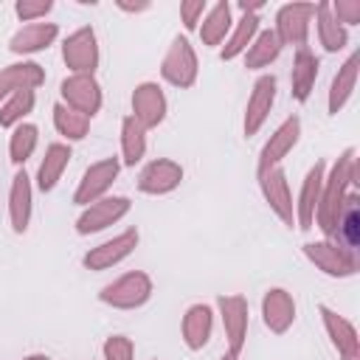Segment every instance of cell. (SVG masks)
<instances>
[{
  "instance_id": "37",
  "label": "cell",
  "mask_w": 360,
  "mask_h": 360,
  "mask_svg": "<svg viewBox=\"0 0 360 360\" xmlns=\"http://www.w3.org/2000/svg\"><path fill=\"white\" fill-rule=\"evenodd\" d=\"M51 8H53L51 0H17V3H14V14H17L22 22H37V20H42Z\"/></svg>"
},
{
  "instance_id": "6",
  "label": "cell",
  "mask_w": 360,
  "mask_h": 360,
  "mask_svg": "<svg viewBox=\"0 0 360 360\" xmlns=\"http://www.w3.org/2000/svg\"><path fill=\"white\" fill-rule=\"evenodd\" d=\"M59 93H62V104L93 118L98 110H101V84L96 82V76H87V73H70L68 79H62L59 84Z\"/></svg>"
},
{
  "instance_id": "2",
  "label": "cell",
  "mask_w": 360,
  "mask_h": 360,
  "mask_svg": "<svg viewBox=\"0 0 360 360\" xmlns=\"http://www.w3.org/2000/svg\"><path fill=\"white\" fill-rule=\"evenodd\" d=\"M149 298H152V278L143 270L124 273L121 278L101 287L98 292V301L112 309H135V307H143Z\"/></svg>"
},
{
  "instance_id": "28",
  "label": "cell",
  "mask_w": 360,
  "mask_h": 360,
  "mask_svg": "<svg viewBox=\"0 0 360 360\" xmlns=\"http://www.w3.org/2000/svg\"><path fill=\"white\" fill-rule=\"evenodd\" d=\"M231 25H233V20H231V3L228 0H219L217 6H211L205 11V17L197 25L202 45H219L231 34Z\"/></svg>"
},
{
  "instance_id": "10",
  "label": "cell",
  "mask_w": 360,
  "mask_h": 360,
  "mask_svg": "<svg viewBox=\"0 0 360 360\" xmlns=\"http://www.w3.org/2000/svg\"><path fill=\"white\" fill-rule=\"evenodd\" d=\"M118 172H121V160H118V158H104V160L87 166V172H84L82 180H79V188H76V194H73V202L87 208L90 202L107 197V191H110V186L115 183Z\"/></svg>"
},
{
  "instance_id": "26",
  "label": "cell",
  "mask_w": 360,
  "mask_h": 360,
  "mask_svg": "<svg viewBox=\"0 0 360 360\" xmlns=\"http://www.w3.org/2000/svg\"><path fill=\"white\" fill-rule=\"evenodd\" d=\"M70 146L68 143H51L45 149V158L39 160V169H37V188L45 194V191H53L62 172L68 169L70 163Z\"/></svg>"
},
{
  "instance_id": "22",
  "label": "cell",
  "mask_w": 360,
  "mask_h": 360,
  "mask_svg": "<svg viewBox=\"0 0 360 360\" xmlns=\"http://www.w3.org/2000/svg\"><path fill=\"white\" fill-rule=\"evenodd\" d=\"M56 37H59V25L56 22H28L8 39V51L17 53V56L37 53V51H45L48 45H53Z\"/></svg>"
},
{
  "instance_id": "27",
  "label": "cell",
  "mask_w": 360,
  "mask_h": 360,
  "mask_svg": "<svg viewBox=\"0 0 360 360\" xmlns=\"http://www.w3.org/2000/svg\"><path fill=\"white\" fill-rule=\"evenodd\" d=\"M357 62H360V56L352 53V56L338 68V73H335V79H332V84H329V98H326L329 115H338V112L343 110V104L352 98L354 84H357Z\"/></svg>"
},
{
  "instance_id": "41",
  "label": "cell",
  "mask_w": 360,
  "mask_h": 360,
  "mask_svg": "<svg viewBox=\"0 0 360 360\" xmlns=\"http://www.w3.org/2000/svg\"><path fill=\"white\" fill-rule=\"evenodd\" d=\"M22 360H51L48 354H28V357H22Z\"/></svg>"
},
{
  "instance_id": "5",
  "label": "cell",
  "mask_w": 360,
  "mask_h": 360,
  "mask_svg": "<svg viewBox=\"0 0 360 360\" xmlns=\"http://www.w3.org/2000/svg\"><path fill=\"white\" fill-rule=\"evenodd\" d=\"M256 177H259V188L264 194V202L270 205V211L292 228L295 222V205H292V194H290V186H287V174L281 166H270V169H256Z\"/></svg>"
},
{
  "instance_id": "36",
  "label": "cell",
  "mask_w": 360,
  "mask_h": 360,
  "mask_svg": "<svg viewBox=\"0 0 360 360\" xmlns=\"http://www.w3.org/2000/svg\"><path fill=\"white\" fill-rule=\"evenodd\" d=\"M104 360H132L135 357V346L127 335H110L101 346Z\"/></svg>"
},
{
  "instance_id": "30",
  "label": "cell",
  "mask_w": 360,
  "mask_h": 360,
  "mask_svg": "<svg viewBox=\"0 0 360 360\" xmlns=\"http://www.w3.org/2000/svg\"><path fill=\"white\" fill-rule=\"evenodd\" d=\"M312 17L318 20V39H321L323 51H329V53L343 51V48H346V42H349V31L335 20V14H332L329 3H318Z\"/></svg>"
},
{
  "instance_id": "19",
  "label": "cell",
  "mask_w": 360,
  "mask_h": 360,
  "mask_svg": "<svg viewBox=\"0 0 360 360\" xmlns=\"http://www.w3.org/2000/svg\"><path fill=\"white\" fill-rule=\"evenodd\" d=\"M323 174H326V166L318 160L304 177V186H301V194H298V202H295V222H298L301 231H309L312 222H315V208H318V200H321Z\"/></svg>"
},
{
  "instance_id": "16",
  "label": "cell",
  "mask_w": 360,
  "mask_h": 360,
  "mask_svg": "<svg viewBox=\"0 0 360 360\" xmlns=\"http://www.w3.org/2000/svg\"><path fill=\"white\" fill-rule=\"evenodd\" d=\"M298 135H301V118L298 115H290L284 118L276 132L267 138V143L262 146L259 152V169H270V166H281V160L290 155V149L298 143Z\"/></svg>"
},
{
  "instance_id": "29",
  "label": "cell",
  "mask_w": 360,
  "mask_h": 360,
  "mask_svg": "<svg viewBox=\"0 0 360 360\" xmlns=\"http://www.w3.org/2000/svg\"><path fill=\"white\" fill-rule=\"evenodd\" d=\"M256 34H259V11H242L239 22L233 25L231 37L225 39V45H222V51H219V59H222V62H231V59H236L239 53H245Z\"/></svg>"
},
{
  "instance_id": "11",
  "label": "cell",
  "mask_w": 360,
  "mask_h": 360,
  "mask_svg": "<svg viewBox=\"0 0 360 360\" xmlns=\"http://www.w3.org/2000/svg\"><path fill=\"white\" fill-rule=\"evenodd\" d=\"M132 208L129 197H101L96 202H90L79 219H76V233L87 236V233H96V231H104L110 228L112 222H118L121 217H127Z\"/></svg>"
},
{
  "instance_id": "38",
  "label": "cell",
  "mask_w": 360,
  "mask_h": 360,
  "mask_svg": "<svg viewBox=\"0 0 360 360\" xmlns=\"http://www.w3.org/2000/svg\"><path fill=\"white\" fill-rule=\"evenodd\" d=\"M335 20L346 28V25H357L360 22V0H335L329 3Z\"/></svg>"
},
{
  "instance_id": "13",
  "label": "cell",
  "mask_w": 360,
  "mask_h": 360,
  "mask_svg": "<svg viewBox=\"0 0 360 360\" xmlns=\"http://www.w3.org/2000/svg\"><path fill=\"white\" fill-rule=\"evenodd\" d=\"M135 245H138V231H135V228H127L124 233H118V236L101 242L98 248H90V250L82 256V264H84L87 270H110L112 264L124 262V259L135 250Z\"/></svg>"
},
{
  "instance_id": "1",
  "label": "cell",
  "mask_w": 360,
  "mask_h": 360,
  "mask_svg": "<svg viewBox=\"0 0 360 360\" xmlns=\"http://www.w3.org/2000/svg\"><path fill=\"white\" fill-rule=\"evenodd\" d=\"M354 183H357V152L349 146L332 163L329 174H323V188H321V200L315 208V222L326 239L332 236L338 211H340V205H343V200Z\"/></svg>"
},
{
  "instance_id": "12",
  "label": "cell",
  "mask_w": 360,
  "mask_h": 360,
  "mask_svg": "<svg viewBox=\"0 0 360 360\" xmlns=\"http://www.w3.org/2000/svg\"><path fill=\"white\" fill-rule=\"evenodd\" d=\"M217 307H219L228 352L231 354H242L245 338H248V301L242 295H219Z\"/></svg>"
},
{
  "instance_id": "32",
  "label": "cell",
  "mask_w": 360,
  "mask_h": 360,
  "mask_svg": "<svg viewBox=\"0 0 360 360\" xmlns=\"http://www.w3.org/2000/svg\"><path fill=\"white\" fill-rule=\"evenodd\" d=\"M143 155H146V129L132 115H127L121 121V160L124 166H135L143 160Z\"/></svg>"
},
{
  "instance_id": "35",
  "label": "cell",
  "mask_w": 360,
  "mask_h": 360,
  "mask_svg": "<svg viewBox=\"0 0 360 360\" xmlns=\"http://www.w3.org/2000/svg\"><path fill=\"white\" fill-rule=\"evenodd\" d=\"M37 104V93L34 90H17L14 96H8L0 104V127H17L22 124V118L34 110Z\"/></svg>"
},
{
  "instance_id": "4",
  "label": "cell",
  "mask_w": 360,
  "mask_h": 360,
  "mask_svg": "<svg viewBox=\"0 0 360 360\" xmlns=\"http://www.w3.org/2000/svg\"><path fill=\"white\" fill-rule=\"evenodd\" d=\"M197 70L200 65H197V53L191 42L186 37H174L160 62V76L174 87H191L197 82Z\"/></svg>"
},
{
  "instance_id": "40",
  "label": "cell",
  "mask_w": 360,
  "mask_h": 360,
  "mask_svg": "<svg viewBox=\"0 0 360 360\" xmlns=\"http://www.w3.org/2000/svg\"><path fill=\"white\" fill-rule=\"evenodd\" d=\"M118 8L121 11H146L149 3H124V0H118Z\"/></svg>"
},
{
  "instance_id": "9",
  "label": "cell",
  "mask_w": 360,
  "mask_h": 360,
  "mask_svg": "<svg viewBox=\"0 0 360 360\" xmlns=\"http://www.w3.org/2000/svg\"><path fill=\"white\" fill-rule=\"evenodd\" d=\"M276 87H278V82L273 73H264L253 82V90H250L248 104H245V121H242L245 138H253L264 127V121L273 110V101H276Z\"/></svg>"
},
{
  "instance_id": "31",
  "label": "cell",
  "mask_w": 360,
  "mask_h": 360,
  "mask_svg": "<svg viewBox=\"0 0 360 360\" xmlns=\"http://www.w3.org/2000/svg\"><path fill=\"white\" fill-rule=\"evenodd\" d=\"M281 48H284V45L278 42V37H276L273 28L259 31V34L253 37V42L248 45V51H245V68H248V70H262V68H267L270 62L278 59Z\"/></svg>"
},
{
  "instance_id": "39",
  "label": "cell",
  "mask_w": 360,
  "mask_h": 360,
  "mask_svg": "<svg viewBox=\"0 0 360 360\" xmlns=\"http://www.w3.org/2000/svg\"><path fill=\"white\" fill-rule=\"evenodd\" d=\"M205 11H208L205 0H186V3H180V20H183L186 31H194L200 25V20L205 17Z\"/></svg>"
},
{
  "instance_id": "25",
  "label": "cell",
  "mask_w": 360,
  "mask_h": 360,
  "mask_svg": "<svg viewBox=\"0 0 360 360\" xmlns=\"http://www.w3.org/2000/svg\"><path fill=\"white\" fill-rule=\"evenodd\" d=\"M321 318H323V326H326V335L332 340V346L340 352V357H352V354H360V340H357V329L343 318L338 315L335 309L329 307H318Z\"/></svg>"
},
{
  "instance_id": "34",
  "label": "cell",
  "mask_w": 360,
  "mask_h": 360,
  "mask_svg": "<svg viewBox=\"0 0 360 360\" xmlns=\"http://www.w3.org/2000/svg\"><path fill=\"white\" fill-rule=\"evenodd\" d=\"M37 141H39V129H37L34 124H25V121L17 124V127L11 129V141H8V158H11V163L22 166V163L34 155Z\"/></svg>"
},
{
  "instance_id": "42",
  "label": "cell",
  "mask_w": 360,
  "mask_h": 360,
  "mask_svg": "<svg viewBox=\"0 0 360 360\" xmlns=\"http://www.w3.org/2000/svg\"><path fill=\"white\" fill-rule=\"evenodd\" d=\"M219 360H239V354H231V352H225Z\"/></svg>"
},
{
  "instance_id": "8",
  "label": "cell",
  "mask_w": 360,
  "mask_h": 360,
  "mask_svg": "<svg viewBox=\"0 0 360 360\" xmlns=\"http://www.w3.org/2000/svg\"><path fill=\"white\" fill-rule=\"evenodd\" d=\"M62 59L73 73H87L93 76V70L98 68V42H96V31L90 25L76 28L73 34H68V39L62 42Z\"/></svg>"
},
{
  "instance_id": "33",
  "label": "cell",
  "mask_w": 360,
  "mask_h": 360,
  "mask_svg": "<svg viewBox=\"0 0 360 360\" xmlns=\"http://www.w3.org/2000/svg\"><path fill=\"white\" fill-rule=\"evenodd\" d=\"M53 127L59 135H65L68 141H82L90 129V118L65 107V104H53Z\"/></svg>"
},
{
  "instance_id": "7",
  "label": "cell",
  "mask_w": 360,
  "mask_h": 360,
  "mask_svg": "<svg viewBox=\"0 0 360 360\" xmlns=\"http://www.w3.org/2000/svg\"><path fill=\"white\" fill-rule=\"evenodd\" d=\"M315 14L312 3H284L276 11V37L281 45H295L304 48L309 37V20Z\"/></svg>"
},
{
  "instance_id": "15",
  "label": "cell",
  "mask_w": 360,
  "mask_h": 360,
  "mask_svg": "<svg viewBox=\"0 0 360 360\" xmlns=\"http://www.w3.org/2000/svg\"><path fill=\"white\" fill-rule=\"evenodd\" d=\"M183 180V166L169 160V158H158V160H149L141 174H138V188L143 194H169L180 186Z\"/></svg>"
},
{
  "instance_id": "14",
  "label": "cell",
  "mask_w": 360,
  "mask_h": 360,
  "mask_svg": "<svg viewBox=\"0 0 360 360\" xmlns=\"http://www.w3.org/2000/svg\"><path fill=\"white\" fill-rule=\"evenodd\" d=\"M143 129H155L166 118V96L155 82H141L132 90V112H129Z\"/></svg>"
},
{
  "instance_id": "23",
  "label": "cell",
  "mask_w": 360,
  "mask_h": 360,
  "mask_svg": "<svg viewBox=\"0 0 360 360\" xmlns=\"http://www.w3.org/2000/svg\"><path fill=\"white\" fill-rule=\"evenodd\" d=\"M318 68H321V62H318V56L307 45L295 51V56H292V73H290V93H292L295 101L304 104L309 98V93L315 87V79H318Z\"/></svg>"
},
{
  "instance_id": "20",
  "label": "cell",
  "mask_w": 360,
  "mask_h": 360,
  "mask_svg": "<svg viewBox=\"0 0 360 360\" xmlns=\"http://www.w3.org/2000/svg\"><path fill=\"white\" fill-rule=\"evenodd\" d=\"M45 82V70L37 62H14L0 70V104L17 90H37Z\"/></svg>"
},
{
  "instance_id": "3",
  "label": "cell",
  "mask_w": 360,
  "mask_h": 360,
  "mask_svg": "<svg viewBox=\"0 0 360 360\" xmlns=\"http://www.w3.org/2000/svg\"><path fill=\"white\" fill-rule=\"evenodd\" d=\"M304 256L326 276L332 278H349L357 273V253L346 250L343 245L332 242V239H321V242H307L304 245Z\"/></svg>"
},
{
  "instance_id": "21",
  "label": "cell",
  "mask_w": 360,
  "mask_h": 360,
  "mask_svg": "<svg viewBox=\"0 0 360 360\" xmlns=\"http://www.w3.org/2000/svg\"><path fill=\"white\" fill-rule=\"evenodd\" d=\"M31 177L25 174V169H20L11 180V191H8V219H11V231L14 233H25L28 222H31Z\"/></svg>"
},
{
  "instance_id": "18",
  "label": "cell",
  "mask_w": 360,
  "mask_h": 360,
  "mask_svg": "<svg viewBox=\"0 0 360 360\" xmlns=\"http://www.w3.org/2000/svg\"><path fill=\"white\" fill-rule=\"evenodd\" d=\"M332 242L343 245L346 250H354L360 248V194L357 191H349L340 211H338V219H335V231L329 236Z\"/></svg>"
},
{
  "instance_id": "43",
  "label": "cell",
  "mask_w": 360,
  "mask_h": 360,
  "mask_svg": "<svg viewBox=\"0 0 360 360\" xmlns=\"http://www.w3.org/2000/svg\"><path fill=\"white\" fill-rule=\"evenodd\" d=\"M343 360H360V354H352V357H343Z\"/></svg>"
},
{
  "instance_id": "17",
  "label": "cell",
  "mask_w": 360,
  "mask_h": 360,
  "mask_svg": "<svg viewBox=\"0 0 360 360\" xmlns=\"http://www.w3.org/2000/svg\"><path fill=\"white\" fill-rule=\"evenodd\" d=\"M262 318H264V326L273 332V335H284L292 321H295V301L287 290L281 287H273L264 292L262 298Z\"/></svg>"
},
{
  "instance_id": "24",
  "label": "cell",
  "mask_w": 360,
  "mask_h": 360,
  "mask_svg": "<svg viewBox=\"0 0 360 360\" xmlns=\"http://www.w3.org/2000/svg\"><path fill=\"white\" fill-rule=\"evenodd\" d=\"M183 343L191 349V352H200L208 338H211V329H214V312L208 304H191L183 315Z\"/></svg>"
}]
</instances>
